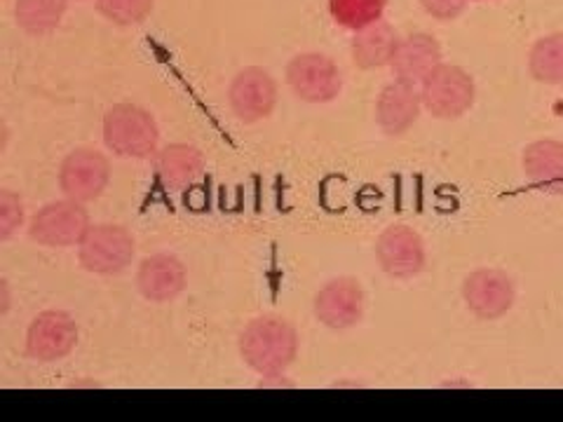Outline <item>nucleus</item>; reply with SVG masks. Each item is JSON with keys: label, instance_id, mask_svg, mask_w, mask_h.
Listing matches in <instances>:
<instances>
[{"label": "nucleus", "instance_id": "nucleus-5", "mask_svg": "<svg viewBox=\"0 0 563 422\" xmlns=\"http://www.w3.org/2000/svg\"><path fill=\"white\" fill-rule=\"evenodd\" d=\"M90 214L76 200H57L35 211L29 223V235L33 242L52 249H64V246H76L90 231Z\"/></svg>", "mask_w": 563, "mask_h": 422}, {"label": "nucleus", "instance_id": "nucleus-11", "mask_svg": "<svg viewBox=\"0 0 563 422\" xmlns=\"http://www.w3.org/2000/svg\"><path fill=\"white\" fill-rule=\"evenodd\" d=\"M364 289L360 281L352 277H336L327 281V285L314 293L312 301L317 322L333 331H343L360 324L364 316Z\"/></svg>", "mask_w": 563, "mask_h": 422}, {"label": "nucleus", "instance_id": "nucleus-2", "mask_svg": "<svg viewBox=\"0 0 563 422\" xmlns=\"http://www.w3.org/2000/svg\"><path fill=\"white\" fill-rule=\"evenodd\" d=\"M103 141L115 155L146 160L157 153L161 130L155 118L134 103H115L103 115Z\"/></svg>", "mask_w": 563, "mask_h": 422}, {"label": "nucleus", "instance_id": "nucleus-13", "mask_svg": "<svg viewBox=\"0 0 563 422\" xmlns=\"http://www.w3.org/2000/svg\"><path fill=\"white\" fill-rule=\"evenodd\" d=\"M186 266L172 254L146 256L136 270V289L151 303L176 301L186 291Z\"/></svg>", "mask_w": 563, "mask_h": 422}, {"label": "nucleus", "instance_id": "nucleus-9", "mask_svg": "<svg viewBox=\"0 0 563 422\" xmlns=\"http://www.w3.org/2000/svg\"><path fill=\"white\" fill-rule=\"evenodd\" d=\"M463 301L479 320H500L517 301L515 281L507 273L496 268L474 270L463 281Z\"/></svg>", "mask_w": 563, "mask_h": 422}, {"label": "nucleus", "instance_id": "nucleus-7", "mask_svg": "<svg viewBox=\"0 0 563 422\" xmlns=\"http://www.w3.org/2000/svg\"><path fill=\"white\" fill-rule=\"evenodd\" d=\"M287 82L294 95L308 103H329L341 95L343 87L339 66L317 52H306L289 62Z\"/></svg>", "mask_w": 563, "mask_h": 422}, {"label": "nucleus", "instance_id": "nucleus-10", "mask_svg": "<svg viewBox=\"0 0 563 422\" xmlns=\"http://www.w3.org/2000/svg\"><path fill=\"white\" fill-rule=\"evenodd\" d=\"M78 324L64 310H45L26 331V357L35 362H59L74 352Z\"/></svg>", "mask_w": 563, "mask_h": 422}, {"label": "nucleus", "instance_id": "nucleus-21", "mask_svg": "<svg viewBox=\"0 0 563 422\" xmlns=\"http://www.w3.org/2000/svg\"><path fill=\"white\" fill-rule=\"evenodd\" d=\"M385 5L387 0H329L333 20L352 31H360L378 22L385 12Z\"/></svg>", "mask_w": 563, "mask_h": 422}, {"label": "nucleus", "instance_id": "nucleus-22", "mask_svg": "<svg viewBox=\"0 0 563 422\" xmlns=\"http://www.w3.org/2000/svg\"><path fill=\"white\" fill-rule=\"evenodd\" d=\"M97 8L106 20L130 26L146 20L153 10V0H97Z\"/></svg>", "mask_w": 563, "mask_h": 422}, {"label": "nucleus", "instance_id": "nucleus-4", "mask_svg": "<svg viewBox=\"0 0 563 422\" xmlns=\"http://www.w3.org/2000/svg\"><path fill=\"white\" fill-rule=\"evenodd\" d=\"M420 97L434 118L455 120L472 109L477 90L467 70L453 64H439L422 82Z\"/></svg>", "mask_w": 563, "mask_h": 422}, {"label": "nucleus", "instance_id": "nucleus-14", "mask_svg": "<svg viewBox=\"0 0 563 422\" xmlns=\"http://www.w3.org/2000/svg\"><path fill=\"white\" fill-rule=\"evenodd\" d=\"M422 97L416 85L395 80L385 85L376 101V122L387 136L407 134L420 115Z\"/></svg>", "mask_w": 563, "mask_h": 422}, {"label": "nucleus", "instance_id": "nucleus-16", "mask_svg": "<svg viewBox=\"0 0 563 422\" xmlns=\"http://www.w3.org/2000/svg\"><path fill=\"white\" fill-rule=\"evenodd\" d=\"M442 64V47L428 33H411L399 38L397 52L393 57V70L397 80L404 82H426L432 70Z\"/></svg>", "mask_w": 563, "mask_h": 422}, {"label": "nucleus", "instance_id": "nucleus-18", "mask_svg": "<svg viewBox=\"0 0 563 422\" xmlns=\"http://www.w3.org/2000/svg\"><path fill=\"white\" fill-rule=\"evenodd\" d=\"M399 45V35L393 24L383 20L355 31L352 38V59L360 68H383L393 64V57Z\"/></svg>", "mask_w": 563, "mask_h": 422}, {"label": "nucleus", "instance_id": "nucleus-24", "mask_svg": "<svg viewBox=\"0 0 563 422\" xmlns=\"http://www.w3.org/2000/svg\"><path fill=\"white\" fill-rule=\"evenodd\" d=\"M420 3L428 14L434 16V20L451 22L465 10L467 0H420Z\"/></svg>", "mask_w": 563, "mask_h": 422}, {"label": "nucleus", "instance_id": "nucleus-12", "mask_svg": "<svg viewBox=\"0 0 563 422\" xmlns=\"http://www.w3.org/2000/svg\"><path fill=\"white\" fill-rule=\"evenodd\" d=\"M228 101L238 120L252 125L275 111L277 103V82L266 68L246 66L233 78Z\"/></svg>", "mask_w": 563, "mask_h": 422}, {"label": "nucleus", "instance_id": "nucleus-3", "mask_svg": "<svg viewBox=\"0 0 563 422\" xmlns=\"http://www.w3.org/2000/svg\"><path fill=\"white\" fill-rule=\"evenodd\" d=\"M136 254L134 235L125 225L99 223L90 225V231L78 244L80 266L92 275H120L130 268Z\"/></svg>", "mask_w": 563, "mask_h": 422}, {"label": "nucleus", "instance_id": "nucleus-15", "mask_svg": "<svg viewBox=\"0 0 563 422\" xmlns=\"http://www.w3.org/2000/svg\"><path fill=\"white\" fill-rule=\"evenodd\" d=\"M155 176L165 190L181 192L205 176V155L192 144H169L155 153Z\"/></svg>", "mask_w": 563, "mask_h": 422}, {"label": "nucleus", "instance_id": "nucleus-19", "mask_svg": "<svg viewBox=\"0 0 563 422\" xmlns=\"http://www.w3.org/2000/svg\"><path fill=\"white\" fill-rule=\"evenodd\" d=\"M528 70L538 82L563 85V33L544 35L531 47Z\"/></svg>", "mask_w": 563, "mask_h": 422}, {"label": "nucleus", "instance_id": "nucleus-20", "mask_svg": "<svg viewBox=\"0 0 563 422\" xmlns=\"http://www.w3.org/2000/svg\"><path fill=\"white\" fill-rule=\"evenodd\" d=\"M66 3L68 0H16V24L31 35H47L59 26Z\"/></svg>", "mask_w": 563, "mask_h": 422}, {"label": "nucleus", "instance_id": "nucleus-17", "mask_svg": "<svg viewBox=\"0 0 563 422\" xmlns=\"http://www.w3.org/2000/svg\"><path fill=\"white\" fill-rule=\"evenodd\" d=\"M523 174L542 192H552V196H563V144L554 138L533 141L526 146L523 157Z\"/></svg>", "mask_w": 563, "mask_h": 422}, {"label": "nucleus", "instance_id": "nucleus-8", "mask_svg": "<svg viewBox=\"0 0 563 422\" xmlns=\"http://www.w3.org/2000/svg\"><path fill=\"white\" fill-rule=\"evenodd\" d=\"M111 181V163L106 155L90 148H78L64 157L59 167V188L68 200L92 202Z\"/></svg>", "mask_w": 563, "mask_h": 422}, {"label": "nucleus", "instance_id": "nucleus-1", "mask_svg": "<svg viewBox=\"0 0 563 422\" xmlns=\"http://www.w3.org/2000/svg\"><path fill=\"white\" fill-rule=\"evenodd\" d=\"M240 355L244 364L263 378H279L298 357V333L277 314H263L240 333Z\"/></svg>", "mask_w": 563, "mask_h": 422}, {"label": "nucleus", "instance_id": "nucleus-23", "mask_svg": "<svg viewBox=\"0 0 563 422\" xmlns=\"http://www.w3.org/2000/svg\"><path fill=\"white\" fill-rule=\"evenodd\" d=\"M24 223V202L12 190H0V240L8 242Z\"/></svg>", "mask_w": 563, "mask_h": 422}, {"label": "nucleus", "instance_id": "nucleus-6", "mask_svg": "<svg viewBox=\"0 0 563 422\" xmlns=\"http://www.w3.org/2000/svg\"><path fill=\"white\" fill-rule=\"evenodd\" d=\"M380 270L393 279H411L426 270V242L407 223H393L376 240Z\"/></svg>", "mask_w": 563, "mask_h": 422}]
</instances>
